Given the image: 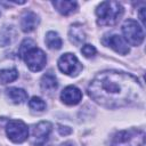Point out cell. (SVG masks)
I'll return each instance as SVG.
<instances>
[{"instance_id": "30bf717a", "label": "cell", "mask_w": 146, "mask_h": 146, "mask_svg": "<svg viewBox=\"0 0 146 146\" xmlns=\"http://www.w3.org/2000/svg\"><path fill=\"white\" fill-rule=\"evenodd\" d=\"M60 99L66 105H76L82 99V92L75 86H68L62 91Z\"/></svg>"}, {"instance_id": "3957f363", "label": "cell", "mask_w": 146, "mask_h": 146, "mask_svg": "<svg viewBox=\"0 0 146 146\" xmlns=\"http://www.w3.org/2000/svg\"><path fill=\"white\" fill-rule=\"evenodd\" d=\"M145 132L138 129H129L116 132L111 140V146H144Z\"/></svg>"}, {"instance_id": "4fadbf2b", "label": "cell", "mask_w": 146, "mask_h": 146, "mask_svg": "<svg viewBox=\"0 0 146 146\" xmlns=\"http://www.w3.org/2000/svg\"><path fill=\"white\" fill-rule=\"evenodd\" d=\"M40 84H41L42 90H44V91H54V90L57 88V86H58L57 79H56V76H55L51 72L46 73V74L41 78Z\"/></svg>"}, {"instance_id": "277c9868", "label": "cell", "mask_w": 146, "mask_h": 146, "mask_svg": "<svg viewBox=\"0 0 146 146\" xmlns=\"http://www.w3.org/2000/svg\"><path fill=\"white\" fill-rule=\"evenodd\" d=\"M122 32L127 43L131 46H139L144 41L143 27L133 19H127L122 25Z\"/></svg>"}, {"instance_id": "7c38bea8", "label": "cell", "mask_w": 146, "mask_h": 146, "mask_svg": "<svg viewBox=\"0 0 146 146\" xmlns=\"http://www.w3.org/2000/svg\"><path fill=\"white\" fill-rule=\"evenodd\" d=\"M52 6L59 11L62 15H70L76 10L78 3L75 1H67V0H57L52 2Z\"/></svg>"}, {"instance_id": "5b68a950", "label": "cell", "mask_w": 146, "mask_h": 146, "mask_svg": "<svg viewBox=\"0 0 146 146\" xmlns=\"http://www.w3.org/2000/svg\"><path fill=\"white\" fill-rule=\"evenodd\" d=\"M6 132L9 139L16 144L25 141L29 137V128L21 120H10L7 123Z\"/></svg>"}, {"instance_id": "ac0fdd59", "label": "cell", "mask_w": 146, "mask_h": 146, "mask_svg": "<svg viewBox=\"0 0 146 146\" xmlns=\"http://www.w3.org/2000/svg\"><path fill=\"white\" fill-rule=\"evenodd\" d=\"M29 106L31 110L36 111V112H43L46 110V103L40 97H35V96L30 99Z\"/></svg>"}, {"instance_id": "5bb4252c", "label": "cell", "mask_w": 146, "mask_h": 146, "mask_svg": "<svg viewBox=\"0 0 146 146\" xmlns=\"http://www.w3.org/2000/svg\"><path fill=\"white\" fill-rule=\"evenodd\" d=\"M84 39L86 34L83 32L82 26L80 24H74L70 30V40L75 44H80L84 41Z\"/></svg>"}, {"instance_id": "7402d4cb", "label": "cell", "mask_w": 146, "mask_h": 146, "mask_svg": "<svg viewBox=\"0 0 146 146\" xmlns=\"http://www.w3.org/2000/svg\"><path fill=\"white\" fill-rule=\"evenodd\" d=\"M144 10H145V8H141V9H140V14H139V17H140V21L143 22V24L145 23V16H144Z\"/></svg>"}, {"instance_id": "7a4b0ae2", "label": "cell", "mask_w": 146, "mask_h": 146, "mask_svg": "<svg viewBox=\"0 0 146 146\" xmlns=\"http://www.w3.org/2000/svg\"><path fill=\"white\" fill-rule=\"evenodd\" d=\"M123 7L116 1H104L96 9L97 23L100 26H112L123 16Z\"/></svg>"}, {"instance_id": "d6986e66", "label": "cell", "mask_w": 146, "mask_h": 146, "mask_svg": "<svg viewBox=\"0 0 146 146\" xmlns=\"http://www.w3.org/2000/svg\"><path fill=\"white\" fill-rule=\"evenodd\" d=\"M33 47H34V42H33L31 39H25V40L22 42V44L19 46V50H18L19 56H21V57H24V55H25L30 49H32Z\"/></svg>"}, {"instance_id": "e0dca14e", "label": "cell", "mask_w": 146, "mask_h": 146, "mask_svg": "<svg viewBox=\"0 0 146 146\" xmlns=\"http://www.w3.org/2000/svg\"><path fill=\"white\" fill-rule=\"evenodd\" d=\"M18 78V72L15 68L0 70V80L2 83H9L15 81Z\"/></svg>"}, {"instance_id": "8992f818", "label": "cell", "mask_w": 146, "mask_h": 146, "mask_svg": "<svg viewBox=\"0 0 146 146\" xmlns=\"http://www.w3.org/2000/svg\"><path fill=\"white\" fill-rule=\"evenodd\" d=\"M58 68L70 76H76L82 71V65L74 54L66 52L59 57Z\"/></svg>"}, {"instance_id": "ba28073f", "label": "cell", "mask_w": 146, "mask_h": 146, "mask_svg": "<svg viewBox=\"0 0 146 146\" xmlns=\"http://www.w3.org/2000/svg\"><path fill=\"white\" fill-rule=\"evenodd\" d=\"M51 128H52V125L48 121H42V122L38 123L33 128L32 144L35 146H43L49 138V135L51 132Z\"/></svg>"}, {"instance_id": "2e32d148", "label": "cell", "mask_w": 146, "mask_h": 146, "mask_svg": "<svg viewBox=\"0 0 146 146\" xmlns=\"http://www.w3.org/2000/svg\"><path fill=\"white\" fill-rule=\"evenodd\" d=\"M44 41H46V44H47L48 48L55 49V50L60 49V47L63 44V41H62L60 36L58 35L57 32H54V31H50V32H48L46 34Z\"/></svg>"}, {"instance_id": "8fae6325", "label": "cell", "mask_w": 146, "mask_h": 146, "mask_svg": "<svg viewBox=\"0 0 146 146\" xmlns=\"http://www.w3.org/2000/svg\"><path fill=\"white\" fill-rule=\"evenodd\" d=\"M39 24V17L33 11H26L21 19V27L24 32L33 31Z\"/></svg>"}, {"instance_id": "6da1fadb", "label": "cell", "mask_w": 146, "mask_h": 146, "mask_svg": "<svg viewBox=\"0 0 146 146\" xmlns=\"http://www.w3.org/2000/svg\"><path fill=\"white\" fill-rule=\"evenodd\" d=\"M89 97L106 108L128 106L143 97V87L133 75L120 71L98 73L88 87Z\"/></svg>"}, {"instance_id": "ffe728a7", "label": "cell", "mask_w": 146, "mask_h": 146, "mask_svg": "<svg viewBox=\"0 0 146 146\" xmlns=\"http://www.w3.org/2000/svg\"><path fill=\"white\" fill-rule=\"evenodd\" d=\"M81 52L83 54L84 57L87 58H90V57H94L96 55V48L91 44H84L82 48H81Z\"/></svg>"}, {"instance_id": "9a60e30c", "label": "cell", "mask_w": 146, "mask_h": 146, "mask_svg": "<svg viewBox=\"0 0 146 146\" xmlns=\"http://www.w3.org/2000/svg\"><path fill=\"white\" fill-rule=\"evenodd\" d=\"M7 95L16 104H22L27 99V92L21 88H9L7 89Z\"/></svg>"}, {"instance_id": "44dd1931", "label": "cell", "mask_w": 146, "mask_h": 146, "mask_svg": "<svg viewBox=\"0 0 146 146\" xmlns=\"http://www.w3.org/2000/svg\"><path fill=\"white\" fill-rule=\"evenodd\" d=\"M58 129H59V133H60V135H67V133H70V132H71V129L65 130V129H63V127H59Z\"/></svg>"}, {"instance_id": "9c48e42d", "label": "cell", "mask_w": 146, "mask_h": 146, "mask_svg": "<svg viewBox=\"0 0 146 146\" xmlns=\"http://www.w3.org/2000/svg\"><path fill=\"white\" fill-rule=\"evenodd\" d=\"M102 42L105 46L112 48L114 51H116V52H119L121 55H127L129 52V46H128V43L125 42V40L122 36H120L117 34L107 35V36H105L102 40Z\"/></svg>"}, {"instance_id": "52a82bcc", "label": "cell", "mask_w": 146, "mask_h": 146, "mask_svg": "<svg viewBox=\"0 0 146 146\" xmlns=\"http://www.w3.org/2000/svg\"><path fill=\"white\" fill-rule=\"evenodd\" d=\"M24 60L27 65V67L33 71V72H39L41 71L44 66H46V63H47V57H46V54L39 49V48H35L33 47L32 49H30L25 55H24Z\"/></svg>"}]
</instances>
